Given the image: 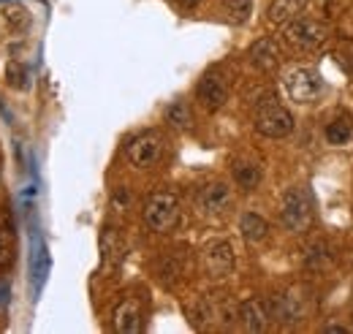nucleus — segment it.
Masks as SVG:
<instances>
[{
	"label": "nucleus",
	"instance_id": "1",
	"mask_svg": "<svg viewBox=\"0 0 353 334\" xmlns=\"http://www.w3.org/2000/svg\"><path fill=\"white\" fill-rule=\"evenodd\" d=\"M280 220L288 231L302 234L307 231L312 223V199H310L307 188H291L283 196V207H280Z\"/></svg>",
	"mask_w": 353,
	"mask_h": 334
},
{
	"label": "nucleus",
	"instance_id": "18",
	"mask_svg": "<svg viewBox=\"0 0 353 334\" xmlns=\"http://www.w3.org/2000/svg\"><path fill=\"white\" fill-rule=\"evenodd\" d=\"M166 123H172L174 128H190V109L182 101H176L166 109Z\"/></svg>",
	"mask_w": 353,
	"mask_h": 334
},
{
	"label": "nucleus",
	"instance_id": "8",
	"mask_svg": "<svg viewBox=\"0 0 353 334\" xmlns=\"http://www.w3.org/2000/svg\"><path fill=\"white\" fill-rule=\"evenodd\" d=\"M201 264H204L210 277H215V280L228 277L231 269H234V248H231V242H225V239L207 242L204 250H201Z\"/></svg>",
	"mask_w": 353,
	"mask_h": 334
},
{
	"label": "nucleus",
	"instance_id": "22",
	"mask_svg": "<svg viewBox=\"0 0 353 334\" xmlns=\"http://www.w3.org/2000/svg\"><path fill=\"white\" fill-rule=\"evenodd\" d=\"M6 261V242H3V237H0V264Z\"/></svg>",
	"mask_w": 353,
	"mask_h": 334
},
{
	"label": "nucleus",
	"instance_id": "6",
	"mask_svg": "<svg viewBox=\"0 0 353 334\" xmlns=\"http://www.w3.org/2000/svg\"><path fill=\"white\" fill-rule=\"evenodd\" d=\"M272 307H274V315H277L283 324H299V321H305V315H307V310H310L307 288H302V286L288 288L285 293L274 296Z\"/></svg>",
	"mask_w": 353,
	"mask_h": 334
},
{
	"label": "nucleus",
	"instance_id": "11",
	"mask_svg": "<svg viewBox=\"0 0 353 334\" xmlns=\"http://www.w3.org/2000/svg\"><path fill=\"white\" fill-rule=\"evenodd\" d=\"M199 207L204 209L207 215H223L225 209L231 207V190L225 182H210L201 188L199 193Z\"/></svg>",
	"mask_w": 353,
	"mask_h": 334
},
{
	"label": "nucleus",
	"instance_id": "10",
	"mask_svg": "<svg viewBox=\"0 0 353 334\" xmlns=\"http://www.w3.org/2000/svg\"><path fill=\"white\" fill-rule=\"evenodd\" d=\"M114 329L120 334L141 332V302L139 299L128 296L114 307Z\"/></svg>",
	"mask_w": 353,
	"mask_h": 334
},
{
	"label": "nucleus",
	"instance_id": "14",
	"mask_svg": "<svg viewBox=\"0 0 353 334\" xmlns=\"http://www.w3.org/2000/svg\"><path fill=\"white\" fill-rule=\"evenodd\" d=\"M305 6H307V0H272L266 17L272 25H285V22L296 19L305 11Z\"/></svg>",
	"mask_w": 353,
	"mask_h": 334
},
{
	"label": "nucleus",
	"instance_id": "4",
	"mask_svg": "<svg viewBox=\"0 0 353 334\" xmlns=\"http://www.w3.org/2000/svg\"><path fill=\"white\" fill-rule=\"evenodd\" d=\"M125 155L131 161V166L136 168H152L161 155H163V136L155 130H144L139 136H133L125 144Z\"/></svg>",
	"mask_w": 353,
	"mask_h": 334
},
{
	"label": "nucleus",
	"instance_id": "5",
	"mask_svg": "<svg viewBox=\"0 0 353 334\" xmlns=\"http://www.w3.org/2000/svg\"><path fill=\"white\" fill-rule=\"evenodd\" d=\"M283 39L288 46L299 49V52H310V49H318L321 43L326 41V30L307 17H296L291 22H285V30H283Z\"/></svg>",
	"mask_w": 353,
	"mask_h": 334
},
{
	"label": "nucleus",
	"instance_id": "21",
	"mask_svg": "<svg viewBox=\"0 0 353 334\" xmlns=\"http://www.w3.org/2000/svg\"><path fill=\"white\" fill-rule=\"evenodd\" d=\"M326 332H332V334H345L348 329H345V326H326Z\"/></svg>",
	"mask_w": 353,
	"mask_h": 334
},
{
	"label": "nucleus",
	"instance_id": "3",
	"mask_svg": "<svg viewBox=\"0 0 353 334\" xmlns=\"http://www.w3.org/2000/svg\"><path fill=\"white\" fill-rule=\"evenodd\" d=\"M179 217V202L174 193H152L144 204V223L155 231V234H166L172 231Z\"/></svg>",
	"mask_w": 353,
	"mask_h": 334
},
{
	"label": "nucleus",
	"instance_id": "16",
	"mask_svg": "<svg viewBox=\"0 0 353 334\" xmlns=\"http://www.w3.org/2000/svg\"><path fill=\"white\" fill-rule=\"evenodd\" d=\"M351 136H353V117L348 112L337 115V117L326 126V141H329V144H345Z\"/></svg>",
	"mask_w": 353,
	"mask_h": 334
},
{
	"label": "nucleus",
	"instance_id": "17",
	"mask_svg": "<svg viewBox=\"0 0 353 334\" xmlns=\"http://www.w3.org/2000/svg\"><path fill=\"white\" fill-rule=\"evenodd\" d=\"M234 179L242 190H256L261 182V168L256 164H236L234 166Z\"/></svg>",
	"mask_w": 353,
	"mask_h": 334
},
{
	"label": "nucleus",
	"instance_id": "20",
	"mask_svg": "<svg viewBox=\"0 0 353 334\" xmlns=\"http://www.w3.org/2000/svg\"><path fill=\"white\" fill-rule=\"evenodd\" d=\"M6 77H8V84H11V87H25V77H28V74H25V68H22V66H17V63H11V66H6Z\"/></svg>",
	"mask_w": 353,
	"mask_h": 334
},
{
	"label": "nucleus",
	"instance_id": "13",
	"mask_svg": "<svg viewBox=\"0 0 353 334\" xmlns=\"http://www.w3.org/2000/svg\"><path fill=\"white\" fill-rule=\"evenodd\" d=\"M239 321L248 332H264L269 324V310L261 299H248L239 304Z\"/></svg>",
	"mask_w": 353,
	"mask_h": 334
},
{
	"label": "nucleus",
	"instance_id": "15",
	"mask_svg": "<svg viewBox=\"0 0 353 334\" xmlns=\"http://www.w3.org/2000/svg\"><path fill=\"white\" fill-rule=\"evenodd\" d=\"M239 231H242L245 242L256 245V242H264L266 239V234H269V223H266L261 215L248 212V215H242V220H239Z\"/></svg>",
	"mask_w": 353,
	"mask_h": 334
},
{
	"label": "nucleus",
	"instance_id": "7",
	"mask_svg": "<svg viewBox=\"0 0 353 334\" xmlns=\"http://www.w3.org/2000/svg\"><path fill=\"white\" fill-rule=\"evenodd\" d=\"M323 84H321V77L312 71V68H294L288 71L285 77V92L291 95V101L296 104H312L318 95H321Z\"/></svg>",
	"mask_w": 353,
	"mask_h": 334
},
{
	"label": "nucleus",
	"instance_id": "23",
	"mask_svg": "<svg viewBox=\"0 0 353 334\" xmlns=\"http://www.w3.org/2000/svg\"><path fill=\"white\" fill-rule=\"evenodd\" d=\"M348 68H351V74H353V57H351V63H348Z\"/></svg>",
	"mask_w": 353,
	"mask_h": 334
},
{
	"label": "nucleus",
	"instance_id": "9",
	"mask_svg": "<svg viewBox=\"0 0 353 334\" xmlns=\"http://www.w3.org/2000/svg\"><path fill=\"white\" fill-rule=\"evenodd\" d=\"M196 98L201 101L204 109L218 112L223 104H225V98H228V87L223 82V77H218V74H204L199 87H196Z\"/></svg>",
	"mask_w": 353,
	"mask_h": 334
},
{
	"label": "nucleus",
	"instance_id": "19",
	"mask_svg": "<svg viewBox=\"0 0 353 334\" xmlns=\"http://www.w3.org/2000/svg\"><path fill=\"white\" fill-rule=\"evenodd\" d=\"M223 6L236 22H245L250 17V0H223Z\"/></svg>",
	"mask_w": 353,
	"mask_h": 334
},
{
	"label": "nucleus",
	"instance_id": "12",
	"mask_svg": "<svg viewBox=\"0 0 353 334\" xmlns=\"http://www.w3.org/2000/svg\"><path fill=\"white\" fill-rule=\"evenodd\" d=\"M250 63L259 71H264V74L277 71V66H280V49H277V43L272 41V39H259V41L250 46Z\"/></svg>",
	"mask_w": 353,
	"mask_h": 334
},
{
	"label": "nucleus",
	"instance_id": "2",
	"mask_svg": "<svg viewBox=\"0 0 353 334\" xmlns=\"http://www.w3.org/2000/svg\"><path fill=\"white\" fill-rule=\"evenodd\" d=\"M256 130L266 139H283L294 130V117L285 106H280L274 98H266L256 109Z\"/></svg>",
	"mask_w": 353,
	"mask_h": 334
}]
</instances>
